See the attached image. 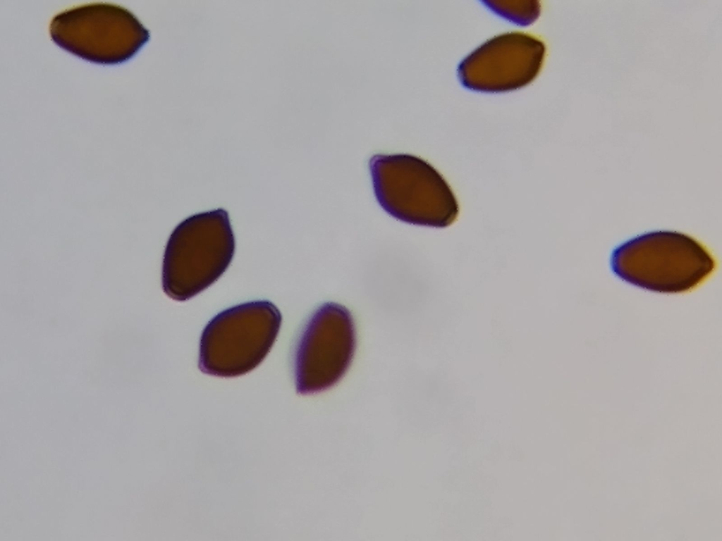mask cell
Listing matches in <instances>:
<instances>
[{
    "mask_svg": "<svg viewBox=\"0 0 722 541\" xmlns=\"http://www.w3.org/2000/svg\"><path fill=\"white\" fill-rule=\"evenodd\" d=\"M612 271L644 290L675 294L690 291L714 272L716 261L695 239L675 231H655L618 246L611 256Z\"/></svg>",
    "mask_w": 722,
    "mask_h": 541,
    "instance_id": "obj_1",
    "label": "cell"
},
{
    "mask_svg": "<svg viewBox=\"0 0 722 541\" xmlns=\"http://www.w3.org/2000/svg\"><path fill=\"white\" fill-rule=\"evenodd\" d=\"M235 251L228 212L223 209L192 215L178 224L164 251L162 287L176 301L200 293L226 271Z\"/></svg>",
    "mask_w": 722,
    "mask_h": 541,
    "instance_id": "obj_2",
    "label": "cell"
},
{
    "mask_svg": "<svg viewBox=\"0 0 722 541\" xmlns=\"http://www.w3.org/2000/svg\"><path fill=\"white\" fill-rule=\"evenodd\" d=\"M369 167L376 199L390 216L441 228L456 220L459 206L452 189L424 160L405 154H376Z\"/></svg>",
    "mask_w": 722,
    "mask_h": 541,
    "instance_id": "obj_3",
    "label": "cell"
},
{
    "mask_svg": "<svg viewBox=\"0 0 722 541\" xmlns=\"http://www.w3.org/2000/svg\"><path fill=\"white\" fill-rule=\"evenodd\" d=\"M281 321L278 308L267 300L248 301L219 313L202 333L200 370L223 378L249 373L271 349Z\"/></svg>",
    "mask_w": 722,
    "mask_h": 541,
    "instance_id": "obj_4",
    "label": "cell"
},
{
    "mask_svg": "<svg viewBox=\"0 0 722 541\" xmlns=\"http://www.w3.org/2000/svg\"><path fill=\"white\" fill-rule=\"evenodd\" d=\"M52 40L66 51L97 63L116 64L132 58L149 32L126 8L106 2L76 6L56 15Z\"/></svg>",
    "mask_w": 722,
    "mask_h": 541,
    "instance_id": "obj_5",
    "label": "cell"
},
{
    "mask_svg": "<svg viewBox=\"0 0 722 541\" xmlns=\"http://www.w3.org/2000/svg\"><path fill=\"white\" fill-rule=\"evenodd\" d=\"M355 347V328L348 309L334 302L321 305L306 323L295 348L297 393H318L336 385L348 371Z\"/></svg>",
    "mask_w": 722,
    "mask_h": 541,
    "instance_id": "obj_6",
    "label": "cell"
},
{
    "mask_svg": "<svg viewBox=\"0 0 722 541\" xmlns=\"http://www.w3.org/2000/svg\"><path fill=\"white\" fill-rule=\"evenodd\" d=\"M545 46L537 37L513 32L493 37L460 63L458 76L468 89L503 92L530 83L539 73Z\"/></svg>",
    "mask_w": 722,
    "mask_h": 541,
    "instance_id": "obj_7",
    "label": "cell"
},
{
    "mask_svg": "<svg viewBox=\"0 0 722 541\" xmlns=\"http://www.w3.org/2000/svg\"><path fill=\"white\" fill-rule=\"evenodd\" d=\"M484 3L498 15L520 25L532 23L540 12L537 1H487Z\"/></svg>",
    "mask_w": 722,
    "mask_h": 541,
    "instance_id": "obj_8",
    "label": "cell"
}]
</instances>
